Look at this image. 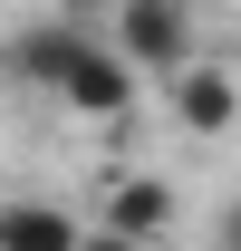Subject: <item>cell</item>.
Masks as SVG:
<instances>
[{
	"instance_id": "1",
	"label": "cell",
	"mask_w": 241,
	"mask_h": 251,
	"mask_svg": "<svg viewBox=\"0 0 241 251\" xmlns=\"http://www.w3.org/2000/svg\"><path fill=\"white\" fill-rule=\"evenodd\" d=\"M116 49L154 77L203 58V29H193V0H116Z\"/></svg>"
},
{
	"instance_id": "4",
	"label": "cell",
	"mask_w": 241,
	"mask_h": 251,
	"mask_svg": "<svg viewBox=\"0 0 241 251\" xmlns=\"http://www.w3.org/2000/svg\"><path fill=\"white\" fill-rule=\"evenodd\" d=\"M174 126H193V135H232V126H241V77L212 68V58L174 68Z\"/></svg>"
},
{
	"instance_id": "3",
	"label": "cell",
	"mask_w": 241,
	"mask_h": 251,
	"mask_svg": "<svg viewBox=\"0 0 241 251\" xmlns=\"http://www.w3.org/2000/svg\"><path fill=\"white\" fill-rule=\"evenodd\" d=\"M77 49H87V20H68V10H58V20H29V29H10L0 68H10V77H29V87H58Z\"/></svg>"
},
{
	"instance_id": "6",
	"label": "cell",
	"mask_w": 241,
	"mask_h": 251,
	"mask_svg": "<svg viewBox=\"0 0 241 251\" xmlns=\"http://www.w3.org/2000/svg\"><path fill=\"white\" fill-rule=\"evenodd\" d=\"M106 222L135 232V242H154V232L174 222V184H164V174H125V184L106 193Z\"/></svg>"
},
{
	"instance_id": "2",
	"label": "cell",
	"mask_w": 241,
	"mask_h": 251,
	"mask_svg": "<svg viewBox=\"0 0 241 251\" xmlns=\"http://www.w3.org/2000/svg\"><path fill=\"white\" fill-rule=\"evenodd\" d=\"M135 77H145V68L125 58L116 39H87V49L68 58V77H58L48 97H58L68 116H96V126H116V116H135Z\"/></svg>"
},
{
	"instance_id": "5",
	"label": "cell",
	"mask_w": 241,
	"mask_h": 251,
	"mask_svg": "<svg viewBox=\"0 0 241 251\" xmlns=\"http://www.w3.org/2000/svg\"><path fill=\"white\" fill-rule=\"evenodd\" d=\"M0 251H87V222L58 203H0Z\"/></svg>"
},
{
	"instance_id": "7",
	"label": "cell",
	"mask_w": 241,
	"mask_h": 251,
	"mask_svg": "<svg viewBox=\"0 0 241 251\" xmlns=\"http://www.w3.org/2000/svg\"><path fill=\"white\" fill-rule=\"evenodd\" d=\"M212 251H241V193L222 203V213H212Z\"/></svg>"
},
{
	"instance_id": "8",
	"label": "cell",
	"mask_w": 241,
	"mask_h": 251,
	"mask_svg": "<svg viewBox=\"0 0 241 251\" xmlns=\"http://www.w3.org/2000/svg\"><path fill=\"white\" fill-rule=\"evenodd\" d=\"M87 251H145V242H135V232H116V222H96V232H87Z\"/></svg>"
},
{
	"instance_id": "9",
	"label": "cell",
	"mask_w": 241,
	"mask_h": 251,
	"mask_svg": "<svg viewBox=\"0 0 241 251\" xmlns=\"http://www.w3.org/2000/svg\"><path fill=\"white\" fill-rule=\"evenodd\" d=\"M68 20H96V10H106V20H116V0H58Z\"/></svg>"
}]
</instances>
